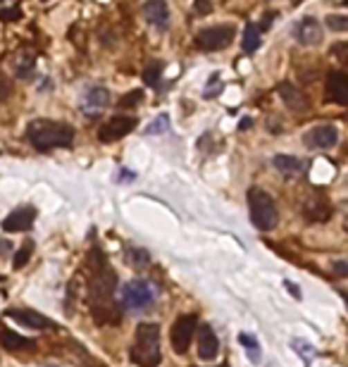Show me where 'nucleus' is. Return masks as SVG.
I'll return each mask as SVG.
<instances>
[{
    "mask_svg": "<svg viewBox=\"0 0 348 367\" xmlns=\"http://www.w3.org/2000/svg\"><path fill=\"white\" fill-rule=\"evenodd\" d=\"M117 272L110 267L105 253L98 246L89 253V303L95 325H120L122 307L115 298Z\"/></svg>",
    "mask_w": 348,
    "mask_h": 367,
    "instance_id": "f257e3e1",
    "label": "nucleus"
},
{
    "mask_svg": "<svg viewBox=\"0 0 348 367\" xmlns=\"http://www.w3.org/2000/svg\"><path fill=\"white\" fill-rule=\"evenodd\" d=\"M26 141L41 153L55 148H69L74 143V129L65 122L55 120H34L26 127Z\"/></svg>",
    "mask_w": 348,
    "mask_h": 367,
    "instance_id": "f03ea898",
    "label": "nucleus"
},
{
    "mask_svg": "<svg viewBox=\"0 0 348 367\" xmlns=\"http://www.w3.org/2000/svg\"><path fill=\"white\" fill-rule=\"evenodd\" d=\"M129 358L136 367H158L163 363L160 325H155V322H141V325L136 327Z\"/></svg>",
    "mask_w": 348,
    "mask_h": 367,
    "instance_id": "7ed1b4c3",
    "label": "nucleus"
},
{
    "mask_svg": "<svg viewBox=\"0 0 348 367\" xmlns=\"http://www.w3.org/2000/svg\"><path fill=\"white\" fill-rule=\"evenodd\" d=\"M120 307L127 312H146L158 301V289L148 279H131L120 289Z\"/></svg>",
    "mask_w": 348,
    "mask_h": 367,
    "instance_id": "20e7f679",
    "label": "nucleus"
},
{
    "mask_svg": "<svg viewBox=\"0 0 348 367\" xmlns=\"http://www.w3.org/2000/svg\"><path fill=\"white\" fill-rule=\"evenodd\" d=\"M248 210H250V222L260 231H272L280 222L277 215L275 198L262 188H248Z\"/></svg>",
    "mask_w": 348,
    "mask_h": 367,
    "instance_id": "39448f33",
    "label": "nucleus"
},
{
    "mask_svg": "<svg viewBox=\"0 0 348 367\" xmlns=\"http://www.w3.org/2000/svg\"><path fill=\"white\" fill-rule=\"evenodd\" d=\"M234 36H237V31H234L232 24H217V26H205V29L198 31L194 43L201 53H217V51H224L234 41Z\"/></svg>",
    "mask_w": 348,
    "mask_h": 367,
    "instance_id": "423d86ee",
    "label": "nucleus"
},
{
    "mask_svg": "<svg viewBox=\"0 0 348 367\" xmlns=\"http://www.w3.org/2000/svg\"><path fill=\"white\" fill-rule=\"evenodd\" d=\"M196 329H198L196 315H181L179 320L174 322L172 334H170L174 353H186V350L191 348V341H194V337H196Z\"/></svg>",
    "mask_w": 348,
    "mask_h": 367,
    "instance_id": "0eeeda50",
    "label": "nucleus"
},
{
    "mask_svg": "<svg viewBox=\"0 0 348 367\" xmlns=\"http://www.w3.org/2000/svg\"><path fill=\"white\" fill-rule=\"evenodd\" d=\"M136 117H129V115H117L112 117L103 124V127L98 129V141L103 143H112V141H120V138L129 136V134L136 129Z\"/></svg>",
    "mask_w": 348,
    "mask_h": 367,
    "instance_id": "6e6552de",
    "label": "nucleus"
},
{
    "mask_svg": "<svg viewBox=\"0 0 348 367\" xmlns=\"http://www.w3.org/2000/svg\"><path fill=\"white\" fill-rule=\"evenodd\" d=\"M336 141H339V129L334 124H318L303 134V145L310 150L331 148V145H336Z\"/></svg>",
    "mask_w": 348,
    "mask_h": 367,
    "instance_id": "1a4fd4ad",
    "label": "nucleus"
},
{
    "mask_svg": "<svg viewBox=\"0 0 348 367\" xmlns=\"http://www.w3.org/2000/svg\"><path fill=\"white\" fill-rule=\"evenodd\" d=\"M5 317H10L26 329H39V332L41 329H55V322L48 320L46 315L36 310H24V307H10V310H5Z\"/></svg>",
    "mask_w": 348,
    "mask_h": 367,
    "instance_id": "9d476101",
    "label": "nucleus"
},
{
    "mask_svg": "<svg viewBox=\"0 0 348 367\" xmlns=\"http://www.w3.org/2000/svg\"><path fill=\"white\" fill-rule=\"evenodd\" d=\"M293 39H296L301 46H320L324 39L322 34V26H320V21L315 17H303L301 21H296V26H293Z\"/></svg>",
    "mask_w": 348,
    "mask_h": 367,
    "instance_id": "9b49d317",
    "label": "nucleus"
},
{
    "mask_svg": "<svg viewBox=\"0 0 348 367\" xmlns=\"http://www.w3.org/2000/svg\"><path fill=\"white\" fill-rule=\"evenodd\" d=\"M36 222V208L34 205H22V208L12 210L8 217L3 220V229L15 234V231H29Z\"/></svg>",
    "mask_w": 348,
    "mask_h": 367,
    "instance_id": "f8f14e48",
    "label": "nucleus"
},
{
    "mask_svg": "<svg viewBox=\"0 0 348 367\" xmlns=\"http://www.w3.org/2000/svg\"><path fill=\"white\" fill-rule=\"evenodd\" d=\"M108 102H110V91L105 86H91L82 98V110L86 115H98V112H103L108 107Z\"/></svg>",
    "mask_w": 348,
    "mask_h": 367,
    "instance_id": "ddd939ff",
    "label": "nucleus"
},
{
    "mask_svg": "<svg viewBox=\"0 0 348 367\" xmlns=\"http://www.w3.org/2000/svg\"><path fill=\"white\" fill-rule=\"evenodd\" d=\"M327 100L348 105V74L346 72H331L327 77Z\"/></svg>",
    "mask_w": 348,
    "mask_h": 367,
    "instance_id": "4468645a",
    "label": "nucleus"
},
{
    "mask_svg": "<svg viewBox=\"0 0 348 367\" xmlns=\"http://www.w3.org/2000/svg\"><path fill=\"white\" fill-rule=\"evenodd\" d=\"M143 17L158 29H167L170 24V5L167 0H146L143 3Z\"/></svg>",
    "mask_w": 348,
    "mask_h": 367,
    "instance_id": "2eb2a0df",
    "label": "nucleus"
},
{
    "mask_svg": "<svg viewBox=\"0 0 348 367\" xmlns=\"http://www.w3.org/2000/svg\"><path fill=\"white\" fill-rule=\"evenodd\" d=\"M219 353V341L212 332L210 325H201L198 327V358L203 360H212Z\"/></svg>",
    "mask_w": 348,
    "mask_h": 367,
    "instance_id": "dca6fc26",
    "label": "nucleus"
},
{
    "mask_svg": "<svg viewBox=\"0 0 348 367\" xmlns=\"http://www.w3.org/2000/svg\"><path fill=\"white\" fill-rule=\"evenodd\" d=\"M277 93H280V98L286 102V107H291L293 112H305L310 107L308 98H305V93L301 89H296L293 84L289 82H282L277 86Z\"/></svg>",
    "mask_w": 348,
    "mask_h": 367,
    "instance_id": "f3484780",
    "label": "nucleus"
},
{
    "mask_svg": "<svg viewBox=\"0 0 348 367\" xmlns=\"http://www.w3.org/2000/svg\"><path fill=\"white\" fill-rule=\"evenodd\" d=\"M331 205L324 201L322 196H313V198H308V201L303 203V215H305V220L308 222H318V224H322L327 222V220L331 217Z\"/></svg>",
    "mask_w": 348,
    "mask_h": 367,
    "instance_id": "a211bd4d",
    "label": "nucleus"
},
{
    "mask_svg": "<svg viewBox=\"0 0 348 367\" xmlns=\"http://www.w3.org/2000/svg\"><path fill=\"white\" fill-rule=\"evenodd\" d=\"M0 346H3L5 350H31L36 348V343L31 341V339L26 337H19L17 332H12V329L8 327H0Z\"/></svg>",
    "mask_w": 348,
    "mask_h": 367,
    "instance_id": "6ab92c4d",
    "label": "nucleus"
},
{
    "mask_svg": "<svg viewBox=\"0 0 348 367\" xmlns=\"http://www.w3.org/2000/svg\"><path fill=\"white\" fill-rule=\"evenodd\" d=\"M34 64H36V55L29 51V48H22L12 55V72L17 74L19 79H26L31 72H34Z\"/></svg>",
    "mask_w": 348,
    "mask_h": 367,
    "instance_id": "aec40b11",
    "label": "nucleus"
},
{
    "mask_svg": "<svg viewBox=\"0 0 348 367\" xmlns=\"http://www.w3.org/2000/svg\"><path fill=\"white\" fill-rule=\"evenodd\" d=\"M122 253H125V260H127V265H129V267H134V269L151 267V256H148L146 248L134 246V244H125Z\"/></svg>",
    "mask_w": 348,
    "mask_h": 367,
    "instance_id": "412c9836",
    "label": "nucleus"
},
{
    "mask_svg": "<svg viewBox=\"0 0 348 367\" xmlns=\"http://www.w3.org/2000/svg\"><path fill=\"white\" fill-rule=\"evenodd\" d=\"M272 165H275V170H277V172H282V174H286V177L301 174V172L305 170L301 160L293 158V155H275Z\"/></svg>",
    "mask_w": 348,
    "mask_h": 367,
    "instance_id": "4be33fe9",
    "label": "nucleus"
},
{
    "mask_svg": "<svg viewBox=\"0 0 348 367\" xmlns=\"http://www.w3.org/2000/svg\"><path fill=\"white\" fill-rule=\"evenodd\" d=\"M262 43V29L260 24H246V31H244V51L248 53V55H253L255 51L260 48Z\"/></svg>",
    "mask_w": 348,
    "mask_h": 367,
    "instance_id": "5701e85b",
    "label": "nucleus"
},
{
    "mask_svg": "<svg viewBox=\"0 0 348 367\" xmlns=\"http://www.w3.org/2000/svg\"><path fill=\"white\" fill-rule=\"evenodd\" d=\"M239 341L244 343L246 348H248V360H250V363L258 365L260 358H262V350H260L258 339H255L253 334H248V332H241V334H239Z\"/></svg>",
    "mask_w": 348,
    "mask_h": 367,
    "instance_id": "b1692460",
    "label": "nucleus"
},
{
    "mask_svg": "<svg viewBox=\"0 0 348 367\" xmlns=\"http://www.w3.org/2000/svg\"><path fill=\"white\" fill-rule=\"evenodd\" d=\"M167 132H170V115H167V112L158 115L151 124H148L146 129H143V134H146V136H155V134H167Z\"/></svg>",
    "mask_w": 348,
    "mask_h": 367,
    "instance_id": "393cba45",
    "label": "nucleus"
},
{
    "mask_svg": "<svg viewBox=\"0 0 348 367\" xmlns=\"http://www.w3.org/2000/svg\"><path fill=\"white\" fill-rule=\"evenodd\" d=\"M31 253H34V241H24V246L19 248L17 253H15V260H12V267L15 269H22L26 262H29Z\"/></svg>",
    "mask_w": 348,
    "mask_h": 367,
    "instance_id": "a878e982",
    "label": "nucleus"
},
{
    "mask_svg": "<svg viewBox=\"0 0 348 367\" xmlns=\"http://www.w3.org/2000/svg\"><path fill=\"white\" fill-rule=\"evenodd\" d=\"M138 102H143V89H134L129 93H125L117 105H120L122 110H127V107H136Z\"/></svg>",
    "mask_w": 348,
    "mask_h": 367,
    "instance_id": "bb28decb",
    "label": "nucleus"
},
{
    "mask_svg": "<svg viewBox=\"0 0 348 367\" xmlns=\"http://www.w3.org/2000/svg\"><path fill=\"white\" fill-rule=\"evenodd\" d=\"M160 74H163V64H160V62L148 64V67L143 69V82H146L148 86H158Z\"/></svg>",
    "mask_w": 348,
    "mask_h": 367,
    "instance_id": "cd10ccee",
    "label": "nucleus"
},
{
    "mask_svg": "<svg viewBox=\"0 0 348 367\" xmlns=\"http://www.w3.org/2000/svg\"><path fill=\"white\" fill-rule=\"evenodd\" d=\"M291 348L298 350L303 360H310V358H315V355H318V350L310 346L308 341H303V339H293V341H291Z\"/></svg>",
    "mask_w": 348,
    "mask_h": 367,
    "instance_id": "c85d7f7f",
    "label": "nucleus"
},
{
    "mask_svg": "<svg viewBox=\"0 0 348 367\" xmlns=\"http://www.w3.org/2000/svg\"><path fill=\"white\" fill-rule=\"evenodd\" d=\"M324 24L329 26L331 31H348V17H344V15H327Z\"/></svg>",
    "mask_w": 348,
    "mask_h": 367,
    "instance_id": "c756f323",
    "label": "nucleus"
},
{
    "mask_svg": "<svg viewBox=\"0 0 348 367\" xmlns=\"http://www.w3.org/2000/svg\"><path fill=\"white\" fill-rule=\"evenodd\" d=\"M210 12H212V0H194L196 17H208Z\"/></svg>",
    "mask_w": 348,
    "mask_h": 367,
    "instance_id": "7c9ffc66",
    "label": "nucleus"
},
{
    "mask_svg": "<svg viewBox=\"0 0 348 367\" xmlns=\"http://www.w3.org/2000/svg\"><path fill=\"white\" fill-rule=\"evenodd\" d=\"M215 84H219V74H212L210 77L205 91H203V98H215V93H219V89H215Z\"/></svg>",
    "mask_w": 348,
    "mask_h": 367,
    "instance_id": "2f4dec72",
    "label": "nucleus"
},
{
    "mask_svg": "<svg viewBox=\"0 0 348 367\" xmlns=\"http://www.w3.org/2000/svg\"><path fill=\"white\" fill-rule=\"evenodd\" d=\"M331 55L339 57L341 62H348V43H336V46L331 48Z\"/></svg>",
    "mask_w": 348,
    "mask_h": 367,
    "instance_id": "473e14b6",
    "label": "nucleus"
},
{
    "mask_svg": "<svg viewBox=\"0 0 348 367\" xmlns=\"http://www.w3.org/2000/svg\"><path fill=\"white\" fill-rule=\"evenodd\" d=\"M331 269H334V274H339V277H348V260H334L331 262Z\"/></svg>",
    "mask_w": 348,
    "mask_h": 367,
    "instance_id": "72a5a7b5",
    "label": "nucleus"
},
{
    "mask_svg": "<svg viewBox=\"0 0 348 367\" xmlns=\"http://www.w3.org/2000/svg\"><path fill=\"white\" fill-rule=\"evenodd\" d=\"M22 17V12H19V8H12V10H0V19H19Z\"/></svg>",
    "mask_w": 348,
    "mask_h": 367,
    "instance_id": "f704fd0d",
    "label": "nucleus"
},
{
    "mask_svg": "<svg viewBox=\"0 0 348 367\" xmlns=\"http://www.w3.org/2000/svg\"><path fill=\"white\" fill-rule=\"evenodd\" d=\"M284 286H286V291H291L296 298H301V289H298L296 284H291V282H284Z\"/></svg>",
    "mask_w": 348,
    "mask_h": 367,
    "instance_id": "c9c22d12",
    "label": "nucleus"
},
{
    "mask_svg": "<svg viewBox=\"0 0 348 367\" xmlns=\"http://www.w3.org/2000/svg\"><path fill=\"white\" fill-rule=\"evenodd\" d=\"M248 127H250V120H248V117H246V120H241V127H239V129H244V132H246Z\"/></svg>",
    "mask_w": 348,
    "mask_h": 367,
    "instance_id": "e433bc0d",
    "label": "nucleus"
},
{
    "mask_svg": "<svg viewBox=\"0 0 348 367\" xmlns=\"http://www.w3.org/2000/svg\"><path fill=\"white\" fill-rule=\"evenodd\" d=\"M120 179H134V174H131V172H122Z\"/></svg>",
    "mask_w": 348,
    "mask_h": 367,
    "instance_id": "4c0bfd02",
    "label": "nucleus"
},
{
    "mask_svg": "<svg viewBox=\"0 0 348 367\" xmlns=\"http://www.w3.org/2000/svg\"><path fill=\"white\" fill-rule=\"evenodd\" d=\"M344 229H346V234H348V217H346V222H344Z\"/></svg>",
    "mask_w": 348,
    "mask_h": 367,
    "instance_id": "58836bf2",
    "label": "nucleus"
},
{
    "mask_svg": "<svg viewBox=\"0 0 348 367\" xmlns=\"http://www.w3.org/2000/svg\"><path fill=\"white\" fill-rule=\"evenodd\" d=\"M341 5H344V8H348V0H341Z\"/></svg>",
    "mask_w": 348,
    "mask_h": 367,
    "instance_id": "ea45409f",
    "label": "nucleus"
},
{
    "mask_svg": "<svg viewBox=\"0 0 348 367\" xmlns=\"http://www.w3.org/2000/svg\"><path fill=\"white\" fill-rule=\"evenodd\" d=\"M344 301H346V307H348V296L344 294Z\"/></svg>",
    "mask_w": 348,
    "mask_h": 367,
    "instance_id": "a19ab883",
    "label": "nucleus"
},
{
    "mask_svg": "<svg viewBox=\"0 0 348 367\" xmlns=\"http://www.w3.org/2000/svg\"><path fill=\"white\" fill-rule=\"evenodd\" d=\"M291 3H293V5H298V3H301V0H291Z\"/></svg>",
    "mask_w": 348,
    "mask_h": 367,
    "instance_id": "79ce46f5",
    "label": "nucleus"
},
{
    "mask_svg": "<svg viewBox=\"0 0 348 367\" xmlns=\"http://www.w3.org/2000/svg\"><path fill=\"white\" fill-rule=\"evenodd\" d=\"M46 367H60V365H46Z\"/></svg>",
    "mask_w": 348,
    "mask_h": 367,
    "instance_id": "37998d69",
    "label": "nucleus"
},
{
    "mask_svg": "<svg viewBox=\"0 0 348 367\" xmlns=\"http://www.w3.org/2000/svg\"><path fill=\"white\" fill-rule=\"evenodd\" d=\"M219 367H227V365H219Z\"/></svg>",
    "mask_w": 348,
    "mask_h": 367,
    "instance_id": "c03bdc74",
    "label": "nucleus"
},
{
    "mask_svg": "<svg viewBox=\"0 0 348 367\" xmlns=\"http://www.w3.org/2000/svg\"><path fill=\"white\" fill-rule=\"evenodd\" d=\"M44 3H46V0H44Z\"/></svg>",
    "mask_w": 348,
    "mask_h": 367,
    "instance_id": "a18cd8bd",
    "label": "nucleus"
}]
</instances>
